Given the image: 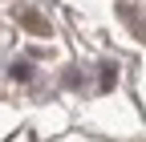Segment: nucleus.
Segmentation results:
<instances>
[{"mask_svg":"<svg viewBox=\"0 0 146 142\" xmlns=\"http://www.w3.org/2000/svg\"><path fill=\"white\" fill-rule=\"evenodd\" d=\"M16 21H21V25L33 33V37H49V33H53V29H49V21H45L41 12H33V8H16Z\"/></svg>","mask_w":146,"mask_h":142,"instance_id":"f257e3e1","label":"nucleus"},{"mask_svg":"<svg viewBox=\"0 0 146 142\" xmlns=\"http://www.w3.org/2000/svg\"><path fill=\"white\" fill-rule=\"evenodd\" d=\"M12 77H16V81H29V77H33V65H25V61L12 65Z\"/></svg>","mask_w":146,"mask_h":142,"instance_id":"f03ea898","label":"nucleus"}]
</instances>
